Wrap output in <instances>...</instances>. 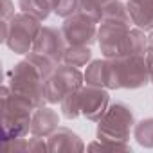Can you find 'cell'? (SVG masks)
Returning a JSON list of instances; mask_svg holds the SVG:
<instances>
[{
  "mask_svg": "<svg viewBox=\"0 0 153 153\" xmlns=\"http://www.w3.org/2000/svg\"><path fill=\"white\" fill-rule=\"evenodd\" d=\"M97 42L105 58H121L131 54H146L148 36L146 31L126 27L119 24L103 22L97 29Z\"/></svg>",
  "mask_w": 153,
  "mask_h": 153,
  "instance_id": "obj_1",
  "label": "cell"
},
{
  "mask_svg": "<svg viewBox=\"0 0 153 153\" xmlns=\"http://www.w3.org/2000/svg\"><path fill=\"white\" fill-rule=\"evenodd\" d=\"M149 83V68L146 54H131L121 58H105V87L117 88H140Z\"/></svg>",
  "mask_w": 153,
  "mask_h": 153,
  "instance_id": "obj_2",
  "label": "cell"
},
{
  "mask_svg": "<svg viewBox=\"0 0 153 153\" xmlns=\"http://www.w3.org/2000/svg\"><path fill=\"white\" fill-rule=\"evenodd\" d=\"M2 140L25 137L31 133V119L36 110L27 99L11 92L7 85L2 87Z\"/></svg>",
  "mask_w": 153,
  "mask_h": 153,
  "instance_id": "obj_3",
  "label": "cell"
},
{
  "mask_svg": "<svg viewBox=\"0 0 153 153\" xmlns=\"http://www.w3.org/2000/svg\"><path fill=\"white\" fill-rule=\"evenodd\" d=\"M6 81L13 94L27 99L34 108L45 106V78L27 58L6 72Z\"/></svg>",
  "mask_w": 153,
  "mask_h": 153,
  "instance_id": "obj_4",
  "label": "cell"
},
{
  "mask_svg": "<svg viewBox=\"0 0 153 153\" xmlns=\"http://www.w3.org/2000/svg\"><path fill=\"white\" fill-rule=\"evenodd\" d=\"M40 29L42 20L22 11L11 20H2V42L15 54H27L33 51Z\"/></svg>",
  "mask_w": 153,
  "mask_h": 153,
  "instance_id": "obj_5",
  "label": "cell"
},
{
  "mask_svg": "<svg viewBox=\"0 0 153 153\" xmlns=\"http://www.w3.org/2000/svg\"><path fill=\"white\" fill-rule=\"evenodd\" d=\"M135 119L133 112L126 103H114L108 106L105 115L101 117L97 124V139L106 142H117V144H128L130 130L133 128Z\"/></svg>",
  "mask_w": 153,
  "mask_h": 153,
  "instance_id": "obj_6",
  "label": "cell"
},
{
  "mask_svg": "<svg viewBox=\"0 0 153 153\" xmlns=\"http://www.w3.org/2000/svg\"><path fill=\"white\" fill-rule=\"evenodd\" d=\"M85 85V74L72 65L59 63L45 78V101L49 105H58L63 97Z\"/></svg>",
  "mask_w": 153,
  "mask_h": 153,
  "instance_id": "obj_7",
  "label": "cell"
},
{
  "mask_svg": "<svg viewBox=\"0 0 153 153\" xmlns=\"http://www.w3.org/2000/svg\"><path fill=\"white\" fill-rule=\"evenodd\" d=\"M61 24V34L67 42V45H87L90 47L92 43L97 42V22L90 20L88 16L81 13H74Z\"/></svg>",
  "mask_w": 153,
  "mask_h": 153,
  "instance_id": "obj_8",
  "label": "cell"
},
{
  "mask_svg": "<svg viewBox=\"0 0 153 153\" xmlns=\"http://www.w3.org/2000/svg\"><path fill=\"white\" fill-rule=\"evenodd\" d=\"M65 49H67V42L61 34V29H56L51 25H42V29L34 40L33 51L36 54L47 58L54 65H59Z\"/></svg>",
  "mask_w": 153,
  "mask_h": 153,
  "instance_id": "obj_9",
  "label": "cell"
},
{
  "mask_svg": "<svg viewBox=\"0 0 153 153\" xmlns=\"http://www.w3.org/2000/svg\"><path fill=\"white\" fill-rule=\"evenodd\" d=\"M79 96H81V115H85L88 121L99 123L110 106L108 88L83 85L79 90Z\"/></svg>",
  "mask_w": 153,
  "mask_h": 153,
  "instance_id": "obj_10",
  "label": "cell"
},
{
  "mask_svg": "<svg viewBox=\"0 0 153 153\" xmlns=\"http://www.w3.org/2000/svg\"><path fill=\"white\" fill-rule=\"evenodd\" d=\"M59 124V117L58 114L49 108V106H40L33 112V119H31V135L36 137H43L47 139L49 135H52L58 130Z\"/></svg>",
  "mask_w": 153,
  "mask_h": 153,
  "instance_id": "obj_11",
  "label": "cell"
},
{
  "mask_svg": "<svg viewBox=\"0 0 153 153\" xmlns=\"http://www.w3.org/2000/svg\"><path fill=\"white\" fill-rule=\"evenodd\" d=\"M49 151H81L85 149V144L72 130L65 126H58V130L47 137Z\"/></svg>",
  "mask_w": 153,
  "mask_h": 153,
  "instance_id": "obj_12",
  "label": "cell"
},
{
  "mask_svg": "<svg viewBox=\"0 0 153 153\" xmlns=\"http://www.w3.org/2000/svg\"><path fill=\"white\" fill-rule=\"evenodd\" d=\"M133 25L142 31H153V0H128L126 2Z\"/></svg>",
  "mask_w": 153,
  "mask_h": 153,
  "instance_id": "obj_13",
  "label": "cell"
},
{
  "mask_svg": "<svg viewBox=\"0 0 153 153\" xmlns=\"http://www.w3.org/2000/svg\"><path fill=\"white\" fill-rule=\"evenodd\" d=\"M103 22H106V24H119V25H126V27L133 25V20L130 16L128 6L123 4L121 0H112V2H106L103 6V20H101V24Z\"/></svg>",
  "mask_w": 153,
  "mask_h": 153,
  "instance_id": "obj_14",
  "label": "cell"
},
{
  "mask_svg": "<svg viewBox=\"0 0 153 153\" xmlns=\"http://www.w3.org/2000/svg\"><path fill=\"white\" fill-rule=\"evenodd\" d=\"M92 59V51L87 45H67L61 63L65 65H72V67H85L88 65V61Z\"/></svg>",
  "mask_w": 153,
  "mask_h": 153,
  "instance_id": "obj_15",
  "label": "cell"
},
{
  "mask_svg": "<svg viewBox=\"0 0 153 153\" xmlns=\"http://www.w3.org/2000/svg\"><path fill=\"white\" fill-rule=\"evenodd\" d=\"M18 6L24 13H29L33 16H36L38 20H45L49 18L52 11V6L47 2V0H18Z\"/></svg>",
  "mask_w": 153,
  "mask_h": 153,
  "instance_id": "obj_16",
  "label": "cell"
},
{
  "mask_svg": "<svg viewBox=\"0 0 153 153\" xmlns=\"http://www.w3.org/2000/svg\"><path fill=\"white\" fill-rule=\"evenodd\" d=\"M85 85L105 87V59H92L85 70Z\"/></svg>",
  "mask_w": 153,
  "mask_h": 153,
  "instance_id": "obj_17",
  "label": "cell"
},
{
  "mask_svg": "<svg viewBox=\"0 0 153 153\" xmlns=\"http://www.w3.org/2000/svg\"><path fill=\"white\" fill-rule=\"evenodd\" d=\"M135 140L144 148H153V117L142 119L133 126Z\"/></svg>",
  "mask_w": 153,
  "mask_h": 153,
  "instance_id": "obj_18",
  "label": "cell"
},
{
  "mask_svg": "<svg viewBox=\"0 0 153 153\" xmlns=\"http://www.w3.org/2000/svg\"><path fill=\"white\" fill-rule=\"evenodd\" d=\"M79 90L81 88L67 94L63 97V101L59 103L61 105V114H63L65 119H76L81 114V96H79Z\"/></svg>",
  "mask_w": 153,
  "mask_h": 153,
  "instance_id": "obj_19",
  "label": "cell"
},
{
  "mask_svg": "<svg viewBox=\"0 0 153 153\" xmlns=\"http://www.w3.org/2000/svg\"><path fill=\"white\" fill-rule=\"evenodd\" d=\"M103 6L105 4H101L99 0H79L78 13H81V15L88 16L90 20L101 24V20H103Z\"/></svg>",
  "mask_w": 153,
  "mask_h": 153,
  "instance_id": "obj_20",
  "label": "cell"
},
{
  "mask_svg": "<svg viewBox=\"0 0 153 153\" xmlns=\"http://www.w3.org/2000/svg\"><path fill=\"white\" fill-rule=\"evenodd\" d=\"M79 9V0H58L54 15H58L59 18H67L74 13H78Z\"/></svg>",
  "mask_w": 153,
  "mask_h": 153,
  "instance_id": "obj_21",
  "label": "cell"
},
{
  "mask_svg": "<svg viewBox=\"0 0 153 153\" xmlns=\"http://www.w3.org/2000/svg\"><path fill=\"white\" fill-rule=\"evenodd\" d=\"M4 142V151L6 153H16V151H29V140L24 137L18 139H9V140H2Z\"/></svg>",
  "mask_w": 153,
  "mask_h": 153,
  "instance_id": "obj_22",
  "label": "cell"
},
{
  "mask_svg": "<svg viewBox=\"0 0 153 153\" xmlns=\"http://www.w3.org/2000/svg\"><path fill=\"white\" fill-rule=\"evenodd\" d=\"M15 16V6L11 0H2V20H11Z\"/></svg>",
  "mask_w": 153,
  "mask_h": 153,
  "instance_id": "obj_23",
  "label": "cell"
},
{
  "mask_svg": "<svg viewBox=\"0 0 153 153\" xmlns=\"http://www.w3.org/2000/svg\"><path fill=\"white\" fill-rule=\"evenodd\" d=\"M146 63L149 68V83H153V47L151 45H148V51H146Z\"/></svg>",
  "mask_w": 153,
  "mask_h": 153,
  "instance_id": "obj_24",
  "label": "cell"
},
{
  "mask_svg": "<svg viewBox=\"0 0 153 153\" xmlns=\"http://www.w3.org/2000/svg\"><path fill=\"white\" fill-rule=\"evenodd\" d=\"M148 45H151V47H153V31L148 34Z\"/></svg>",
  "mask_w": 153,
  "mask_h": 153,
  "instance_id": "obj_25",
  "label": "cell"
},
{
  "mask_svg": "<svg viewBox=\"0 0 153 153\" xmlns=\"http://www.w3.org/2000/svg\"><path fill=\"white\" fill-rule=\"evenodd\" d=\"M99 2L101 4H106V2H112V0H99Z\"/></svg>",
  "mask_w": 153,
  "mask_h": 153,
  "instance_id": "obj_26",
  "label": "cell"
}]
</instances>
